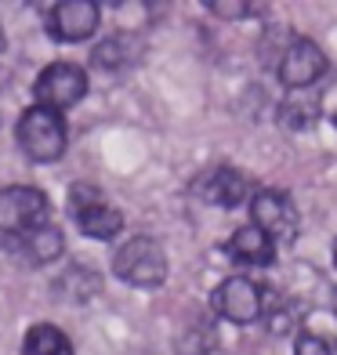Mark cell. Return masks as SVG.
<instances>
[{
	"mask_svg": "<svg viewBox=\"0 0 337 355\" xmlns=\"http://www.w3.org/2000/svg\"><path fill=\"white\" fill-rule=\"evenodd\" d=\"M47 196L33 185H8L0 189V236H19L44 225Z\"/></svg>",
	"mask_w": 337,
	"mask_h": 355,
	"instance_id": "cell-5",
	"label": "cell"
},
{
	"mask_svg": "<svg viewBox=\"0 0 337 355\" xmlns=\"http://www.w3.org/2000/svg\"><path fill=\"white\" fill-rule=\"evenodd\" d=\"M207 11L218 15V19L239 22V19H247V15L254 11V4H247V0H207Z\"/></svg>",
	"mask_w": 337,
	"mask_h": 355,
	"instance_id": "cell-19",
	"label": "cell"
},
{
	"mask_svg": "<svg viewBox=\"0 0 337 355\" xmlns=\"http://www.w3.org/2000/svg\"><path fill=\"white\" fill-rule=\"evenodd\" d=\"M232 261L239 265H254V268H265L276 261V239L268 232H261L258 225H239V229L229 236V243H225Z\"/></svg>",
	"mask_w": 337,
	"mask_h": 355,
	"instance_id": "cell-12",
	"label": "cell"
},
{
	"mask_svg": "<svg viewBox=\"0 0 337 355\" xmlns=\"http://www.w3.org/2000/svg\"><path fill=\"white\" fill-rule=\"evenodd\" d=\"M69 214L80 225V232L91 239H112L123 229V214L105 200V192L91 182H76L69 189Z\"/></svg>",
	"mask_w": 337,
	"mask_h": 355,
	"instance_id": "cell-3",
	"label": "cell"
},
{
	"mask_svg": "<svg viewBox=\"0 0 337 355\" xmlns=\"http://www.w3.org/2000/svg\"><path fill=\"white\" fill-rule=\"evenodd\" d=\"M214 345H218L214 327H207V322H196L192 330H185L178 337V352L182 355H207V352H214Z\"/></svg>",
	"mask_w": 337,
	"mask_h": 355,
	"instance_id": "cell-16",
	"label": "cell"
},
{
	"mask_svg": "<svg viewBox=\"0 0 337 355\" xmlns=\"http://www.w3.org/2000/svg\"><path fill=\"white\" fill-rule=\"evenodd\" d=\"M250 225H258L276 243L297 236V207L283 189H258L250 196Z\"/></svg>",
	"mask_w": 337,
	"mask_h": 355,
	"instance_id": "cell-8",
	"label": "cell"
},
{
	"mask_svg": "<svg viewBox=\"0 0 337 355\" xmlns=\"http://www.w3.org/2000/svg\"><path fill=\"white\" fill-rule=\"evenodd\" d=\"M22 352L26 355H73V341L66 330L51 327V322H37V327H29Z\"/></svg>",
	"mask_w": 337,
	"mask_h": 355,
	"instance_id": "cell-13",
	"label": "cell"
},
{
	"mask_svg": "<svg viewBox=\"0 0 337 355\" xmlns=\"http://www.w3.org/2000/svg\"><path fill=\"white\" fill-rule=\"evenodd\" d=\"M211 309L214 315L236 322V327H247V322L261 319L265 312V286L247 276H229L211 294Z\"/></svg>",
	"mask_w": 337,
	"mask_h": 355,
	"instance_id": "cell-4",
	"label": "cell"
},
{
	"mask_svg": "<svg viewBox=\"0 0 337 355\" xmlns=\"http://www.w3.org/2000/svg\"><path fill=\"white\" fill-rule=\"evenodd\" d=\"M112 272L138 290H156V286L167 283V254L153 236H135L116 250Z\"/></svg>",
	"mask_w": 337,
	"mask_h": 355,
	"instance_id": "cell-2",
	"label": "cell"
},
{
	"mask_svg": "<svg viewBox=\"0 0 337 355\" xmlns=\"http://www.w3.org/2000/svg\"><path fill=\"white\" fill-rule=\"evenodd\" d=\"M69 286H76V294H73L76 301H87L91 294H98V286H102V283H98V272H87V268H73L69 276L62 279V294H66Z\"/></svg>",
	"mask_w": 337,
	"mask_h": 355,
	"instance_id": "cell-17",
	"label": "cell"
},
{
	"mask_svg": "<svg viewBox=\"0 0 337 355\" xmlns=\"http://www.w3.org/2000/svg\"><path fill=\"white\" fill-rule=\"evenodd\" d=\"M327 66H330V62L323 55V47H319L316 40H309V37H297V40L286 44L276 73H279V84L297 94V91H309L316 80L327 73Z\"/></svg>",
	"mask_w": 337,
	"mask_h": 355,
	"instance_id": "cell-6",
	"label": "cell"
},
{
	"mask_svg": "<svg viewBox=\"0 0 337 355\" xmlns=\"http://www.w3.org/2000/svg\"><path fill=\"white\" fill-rule=\"evenodd\" d=\"M196 189H200V196L207 203L225 207V211H232V207L247 203L254 196V192H250V178L239 167H232V164H218L214 171H207Z\"/></svg>",
	"mask_w": 337,
	"mask_h": 355,
	"instance_id": "cell-10",
	"label": "cell"
},
{
	"mask_svg": "<svg viewBox=\"0 0 337 355\" xmlns=\"http://www.w3.org/2000/svg\"><path fill=\"white\" fill-rule=\"evenodd\" d=\"M98 22H102V11L94 0H62V4H55L47 11V33L62 44L91 40Z\"/></svg>",
	"mask_w": 337,
	"mask_h": 355,
	"instance_id": "cell-9",
	"label": "cell"
},
{
	"mask_svg": "<svg viewBox=\"0 0 337 355\" xmlns=\"http://www.w3.org/2000/svg\"><path fill=\"white\" fill-rule=\"evenodd\" d=\"M33 94H37V105L66 112L69 105H76L87 94V76L80 66H73V62H51V66L40 73Z\"/></svg>",
	"mask_w": 337,
	"mask_h": 355,
	"instance_id": "cell-7",
	"label": "cell"
},
{
	"mask_svg": "<svg viewBox=\"0 0 337 355\" xmlns=\"http://www.w3.org/2000/svg\"><path fill=\"white\" fill-rule=\"evenodd\" d=\"M0 243H4L19 261L26 265H47L55 261V257L62 254V247H66V239H62V232L55 229L51 221L37 225V229L29 232H19V236H0Z\"/></svg>",
	"mask_w": 337,
	"mask_h": 355,
	"instance_id": "cell-11",
	"label": "cell"
},
{
	"mask_svg": "<svg viewBox=\"0 0 337 355\" xmlns=\"http://www.w3.org/2000/svg\"><path fill=\"white\" fill-rule=\"evenodd\" d=\"M276 120L286 127V131H304V127H312L319 120V102L312 98H297V94L291 91V98L279 102V112Z\"/></svg>",
	"mask_w": 337,
	"mask_h": 355,
	"instance_id": "cell-14",
	"label": "cell"
},
{
	"mask_svg": "<svg viewBox=\"0 0 337 355\" xmlns=\"http://www.w3.org/2000/svg\"><path fill=\"white\" fill-rule=\"evenodd\" d=\"M334 312H337V294H334Z\"/></svg>",
	"mask_w": 337,
	"mask_h": 355,
	"instance_id": "cell-21",
	"label": "cell"
},
{
	"mask_svg": "<svg viewBox=\"0 0 337 355\" xmlns=\"http://www.w3.org/2000/svg\"><path fill=\"white\" fill-rule=\"evenodd\" d=\"M334 265H337V239H334Z\"/></svg>",
	"mask_w": 337,
	"mask_h": 355,
	"instance_id": "cell-20",
	"label": "cell"
},
{
	"mask_svg": "<svg viewBox=\"0 0 337 355\" xmlns=\"http://www.w3.org/2000/svg\"><path fill=\"white\" fill-rule=\"evenodd\" d=\"M334 127H337V116H334Z\"/></svg>",
	"mask_w": 337,
	"mask_h": 355,
	"instance_id": "cell-22",
	"label": "cell"
},
{
	"mask_svg": "<svg viewBox=\"0 0 337 355\" xmlns=\"http://www.w3.org/2000/svg\"><path fill=\"white\" fill-rule=\"evenodd\" d=\"M15 138H19V149L33 159V164H55V159H62V153H66V145H69L66 116L55 109L33 105L19 116Z\"/></svg>",
	"mask_w": 337,
	"mask_h": 355,
	"instance_id": "cell-1",
	"label": "cell"
},
{
	"mask_svg": "<svg viewBox=\"0 0 337 355\" xmlns=\"http://www.w3.org/2000/svg\"><path fill=\"white\" fill-rule=\"evenodd\" d=\"M294 355H337V348L327 341L323 334L301 330V334H297V341H294Z\"/></svg>",
	"mask_w": 337,
	"mask_h": 355,
	"instance_id": "cell-18",
	"label": "cell"
},
{
	"mask_svg": "<svg viewBox=\"0 0 337 355\" xmlns=\"http://www.w3.org/2000/svg\"><path fill=\"white\" fill-rule=\"evenodd\" d=\"M94 66H102V69H120L131 62V40L127 37H109L102 40L98 47H94V55H91Z\"/></svg>",
	"mask_w": 337,
	"mask_h": 355,
	"instance_id": "cell-15",
	"label": "cell"
}]
</instances>
